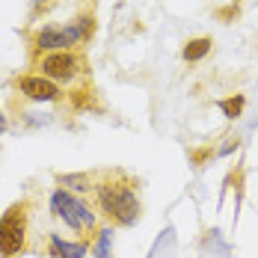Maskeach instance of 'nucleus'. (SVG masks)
Segmentation results:
<instances>
[{"instance_id":"obj_1","label":"nucleus","mask_w":258,"mask_h":258,"mask_svg":"<svg viewBox=\"0 0 258 258\" xmlns=\"http://www.w3.org/2000/svg\"><path fill=\"white\" fill-rule=\"evenodd\" d=\"M95 202L104 211V217L116 226H134L140 217V199L134 193V184L122 181L119 175H107L95 187Z\"/></svg>"},{"instance_id":"obj_2","label":"nucleus","mask_w":258,"mask_h":258,"mask_svg":"<svg viewBox=\"0 0 258 258\" xmlns=\"http://www.w3.org/2000/svg\"><path fill=\"white\" fill-rule=\"evenodd\" d=\"M30 237V202H15L0 217V255L15 258L27 249Z\"/></svg>"},{"instance_id":"obj_3","label":"nucleus","mask_w":258,"mask_h":258,"mask_svg":"<svg viewBox=\"0 0 258 258\" xmlns=\"http://www.w3.org/2000/svg\"><path fill=\"white\" fill-rule=\"evenodd\" d=\"M51 214L56 220H62L72 232H78V234H86L95 229V211L86 205L83 199L72 196L69 190H62V187L51 193Z\"/></svg>"},{"instance_id":"obj_4","label":"nucleus","mask_w":258,"mask_h":258,"mask_svg":"<svg viewBox=\"0 0 258 258\" xmlns=\"http://www.w3.org/2000/svg\"><path fill=\"white\" fill-rule=\"evenodd\" d=\"M89 27H92L89 18H80L75 24H62V27L48 24L36 33V48L39 51H69L89 36Z\"/></svg>"},{"instance_id":"obj_5","label":"nucleus","mask_w":258,"mask_h":258,"mask_svg":"<svg viewBox=\"0 0 258 258\" xmlns=\"http://www.w3.org/2000/svg\"><path fill=\"white\" fill-rule=\"evenodd\" d=\"M39 69L48 80H75L83 69V59L72 51H51L39 59Z\"/></svg>"},{"instance_id":"obj_6","label":"nucleus","mask_w":258,"mask_h":258,"mask_svg":"<svg viewBox=\"0 0 258 258\" xmlns=\"http://www.w3.org/2000/svg\"><path fill=\"white\" fill-rule=\"evenodd\" d=\"M18 92L27 95L30 101H59L62 98V92H59V86L53 83V80L42 78V75H24V78L18 80Z\"/></svg>"},{"instance_id":"obj_7","label":"nucleus","mask_w":258,"mask_h":258,"mask_svg":"<svg viewBox=\"0 0 258 258\" xmlns=\"http://www.w3.org/2000/svg\"><path fill=\"white\" fill-rule=\"evenodd\" d=\"M48 252H51V258H83L86 255V243H69L59 234H51L48 237Z\"/></svg>"},{"instance_id":"obj_8","label":"nucleus","mask_w":258,"mask_h":258,"mask_svg":"<svg viewBox=\"0 0 258 258\" xmlns=\"http://www.w3.org/2000/svg\"><path fill=\"white\" fill-rule=\"evenodd\" d=\"M211 39H193V42H187V48H184V59L187 62H199L208 51H211Z\"/></svg>"},{"instance_id":"obj_9","label":"nucleus","mask_w":258,"mask_h":258,"mask_svg":"<svg viewBox=\"0 0 258 258\" xmlns=\"http://www.w3.org/2000/svg\"><path fill=\"white\" fill-rule=\"evenodd\" d=\"M56 184H69L72 190H92V178L86 172H78V175H56Z\"/></svg>"},{"instance_id":"obj_10","label":"nucleus","mask_w":258,"mask_h":258,"mask_svg":"<svg viewBox=\"0 0 258 258\" xmlns=\"http://www.w3.org/2000/svg\"><path fill=\"white\" fill-rule=\"evenodd\" d=\"M110 237H113L110 229H104V232L98 234V240L92 243V255L95 258H110Z\"/></svg>"},{"instance_id":"obj_11","label":"nucleus","mask_w":258,"mask_h":258,"mask_svg":"<svg viewBox=\"0 0 258 258\" xmlns=\"http://www.w3.org/2000/svg\"><path fill=\"white\" fill-rule=\"evenodd\" d=\"M220 110L229 116V119H237L240 110H243V95H234V98H223L220 101Z\"/></svg>"},{"instance_id":"obj_12","label":"nucleus","mask_w":258,"mask_h":258,"mask_svg":"<svg viewBox=\"0 0 258 258\" xmlns=\"http://www.w3.org/2000/svg\"><path fill=\"white\" fill-rule=\"evenodd\" d=\"M6 131V116H3V110H0V134Z\"/></svg>"}]
</instances>
